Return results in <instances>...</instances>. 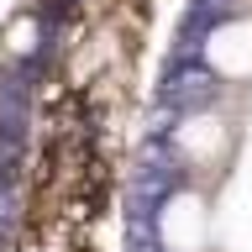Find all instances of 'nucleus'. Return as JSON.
<instances>
[{"label": "nucleus", "mask_w": 252, "mask_h": 252, "mask_svg": "<svg viewBox=\"0 0 252 252\" xmlns=\"http://www.w3.org/2000/svg\"><path fill=\"white\" fill-rule=\"evenodd\" d=\"M158 242H163V252H205L210 247V200H205V189H173L163 200Z\"/></svg>", "instance_id": "f03ea898"}, {"label": "nucleus", "mask_w": 252, "mask_h": 252, "mask_svg": "<svg viewBox=\"0 0 252 252\" xmlns=\"http://www.w3.org/2000/svg\"><path fill=\"white\" fill-rule=\"evenodd\" d=\"M231 116H220L216 105L189 110L184 121L173 126V153L184 158L194 173H220V163L231 158Z\"/></svg>", "instance_id": "f257e3e1"}, {"label": "nucleus", "mask_w": 252, "mask_h": 252, "mask_svg": "<svg viewBox=\"0 0 252 252\" xmlns=\"http://www.w3.org/2000/svg\"><path fill=\"white\" fill-rule=\"evenodd\" d=\"M0 226H5V194H0Z\"/></svg>", "instance_id": "20e7f679"}, {"label": "nucleus", "mask_w": 252, "mask_h": 252, "mask_svg": "<svg viewBox=\"0 0 252 252\" xmlns=\"http://www.w3.org/2000/svg\"><path fill=\"white\" fill-rule=\"evenodd\" d=\"M205 63L210 74L226 84H247L252 79V16H226L220 27L205 37Z\"/></svg>", "instance_id": "7ed1b4c3"}]
</instances>
